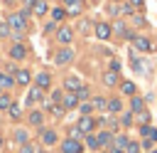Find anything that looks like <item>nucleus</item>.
Listing matches in <instances>:
<instances>
[{"label": "nucleus", "mask_w": 157, "mask_h": 153, "mask_svg": "<svg viewBox=\"0 0 157 153\" xmlns=\"http://www.w3.org/2000/svg\"><path fill=\"white\" fill-rule=\"evenodd\" d=\"M7 25H10V30H15V32H22V30L27 27V15H25V12H15V15H10Z\"/></svg>", "instance_id": "nucleus-1"}, {"label": "nucleus", "mask_w": 157, "mask_h": 153, "mask_svg": "<svg viewBox=\"0 0 157 153\" xmlns=\"http://www.w3.org/2000/svg\"><path fill=\"white\" fill-rule=\"evenodd\" d=\"M76 126H78V131H81V133H91V131L96 128V118H93V116H81Z\"/></svg>", "instance_id": "nucleus-2"}, {"label": "nucleus", "mask_w": 157, "mask_h": 153, "mask_svg": "<svg viewBox=\"0 0 157 153\" xmlns=\"http://www.w3.org/2000/svg\"><path fill=\"white\" fill-rule=\"evenodd\" d=\"M61 151H64V153H81V151H83V146H81V141L66 138V141L61 143Z\"/></svg>", "instance_id": "nucleus-3"}, {"label": "nucleus", "mask_w": 157, "mask_h": 153, "mask_svg": "<svg viewBox=\"0 0 157 153\" xmlns=\"http://www.w3.org/2000/svg\"><path fill=\"white\" fill-rule=\"evenodd\" d=\"M71 59H74V49H69V47L59 49V52H56V57H54V62H56V64H69Z\"/></svg>", "instance_id": "nucleus-4"}, {"label": "nucleus", "mask_w": 157, "mask_h": 153, "mask_svg": "<svg viewBox=\"0 0 157 153\" xmlns=\"http://www.w3.org/2000/svg\"><path fill=\"white\" fill-rule=\"evenodd\" d=\"M56 39H59L61 44H69V42L74 39V30H71V27H59V30H56Z\"/></svg>", "instance_id": "nucleus-5"}, {"label": "nucleus", "mask_w": 157, "mask_h": 153, "mask_svg": "<svg viewBox=\"0 0 157 153\" xmlns=\"http://www.w3.org/2000/svg\"><path fill=\"white\" fill-rule=\"evenodd\" d=\"M110 32H113V27H110L108 22H98V25H96V37H98V39H108Z\"/></svg>", "instance_id": "nucleus-6"}, {"label": "nucleus", "mask_w": 157, "mask_h": 153, "mask_svg": "<svg viewBox=\"0 0 157 153\" xmlns=\"http://www.w3.org/2000/svg\"><path fill=\"white\" fill-rule=\"evenodd\" d=\"M132 44H135L140 52H150V49H152V42H150L147 37H132Z\"/></svg>", "instance_id": "nucleus-7"}, {"label": "nucleus", "mask_w": 157, "mask_h": 153, "mask_svg": "<svg viewBox=\"0 0 157 153\" xmlns=\"http://www.w3.org/2000/svg\"><path fill=\"white\" fill-rule=\"evenodd\" d=\"M42 99H44V91H42L39 86H32L29 94H27V104H37V101H42Z\"/></svg>", "instance_id": "nucleus-8"}, {"label": "nucleus", "mask_w": 157, "mask_h": 153, "mask_svg": "<svg viewBox=\"0 0 157 153\" xmlns=\"http://www.w3.org/2000/svg\"><path fill=\"white\" fill-rule=\"evenodd\" d=\"M61 106H64V109H74V106H78V96L71 94V91L64 94V96H61Z\"/></svg>", "instance_id": "nucleus-9"}, {"label": "nucleus", "mask_w": 157, "mask_h": 153, "mask_svg": "<svg viewBox=\"0 0 157 153\" xmlns=\"http://www.w3.org/2000/svg\"><path fill=\"white\" fill-rule=\"evenodd\" d=\"M34 81H37V86H39V89H42V91H44V89H47V86H49V84H52V76H49V74H47V72H39V74H37V79H34Z\"/></svg>", "instance_id": "nucleus-10"}, {"label": "nucleus", "mask_w": 157, "mask_h": 153, "mask_svg": "<svg viewBox=\"0 0 157 153\" xmlns=\"http://www.w3.org/2000/svg\"><path fill=\"white\" fill-rule=\"evenodd\" d=\"M15 84L27 86V84H29V72H27V69H20V72L15 74Z\"/></svg>", "instance_id": "nucleus-11"}, {"label": "nucleus", "mask_w": 157, "mask_h": 153, "mask_svg": "<svg viewBox=\"0 0 157 153\" xmlns=\"http://www.w3.org/2000/svg\"><path fill=\"white\" fill-rule=\"evenodd\" d=\"M81 86H83V84L78 81V76H66V89H69L71 94H76V91H78Z\"/></svg>", "instance_id": "nucleus-12"}, {"label": "nucleus", "mask_w": 157, "mask_h": 153, "mask_svg": "<svg viewBox=\"0 0 157 153\" xmlns=\"http://www.w3.org/2000/svg\"><path fill=\"white\" fill-rule=\"evenodd\" d=\"M25 54H27V49H25L22 44H12V49H10V57H12V59H22Z\"/></svg>", "instance_id": "nucleus-13"}, {"label": "nucleus", "mask_w": 157, "mask_h": 153, "mask_svg": "<svg viewBox=\"0 0 157 153\" xmlns=\"http://www.w3.org/2000/svg\"><path fill=\"white\" fill-rule=\"evenodd\" d=\"M140 133H142L147 141H157V128H152V126H142Z\"/></svg>", "instance_id": "nucleus-14"}, {"label": "nucleus", "mask_w": 157, "mask_h": 153, "mask_svg": "<svg viewBox=\"0 0 157 153\" xmlns=\"http://www.w3.org/2000/svg\"><path fill=\"white\" fill-rule=\"evenodd\" d=\"M47 10H49V7H47V2H44V0H37V2H34V7H32V12H34L37 17H42Z\"/></svg>", "instance_id": "nucleus-15"}, {"label": "nucleus", "mask_w": 157, "mask_h": 153, "mask_svg": "<svg viewBox=\"0 0 157 153\" xmlns=\"http://www.w3.org/2000/svg\"><path fill=\"white\" fill-rule=\"evenodd\" d=\"M42 143H44V146L56 143V133H54V131H42Z\"/></svg>", "instance_id": "nucleus-16"}, {"label": "nucleus", "mask_w": 157, "mask_h": 153, "mask_svg": "<svg viewBox=\"0 0 157 153\" xmlns=\"http://www.w3.org/2000/svg\"><path fill=\"white\" fill-rule=\"evenodd\" d=\"M103 81H105L108 86H115V84H118V72H105V74H103Z\"/></svg>", "instance_id": "nucleus-17"}, {"label": "nucleus", "mask_w": 157, "mask_h": 153, "mask_svg": "<svg viewBox=\"0 0 157 153\" xmlns=\"http://www.w3.org/2000/svg\"><path fill=\"white\" fill-rule=\"evenodd\" d=\"M105 109H108V111H113V114H120V111H123V104H120V99H110Z\"/></svg>", "instance_id": "nucleus-18"}, {"label": "nucleus", "mask_w": 157, "mask_h": 153, "mask_svg": "<svg viewBox=\"0 0 157 153\" xmlns=\"http://www.w3.org/2000/svg\"><path fill=\"white\" fill-rule=\"evenodd\" d=\"M42 121H44V114L42 111H32L29 114V123L32 126H42Z\"/></svg>", "instance_id": "nucleus-19"}, {"label": "nucleus", "mask_w": 157, "mask_h": 153, "mask_svg": "<svg viewBox=\"0 0 157 153\" xmlns=\"http://www.w3.org/2000/svg\"><path fill=\"white\" fill-rule=\"evenodd\" d=\"M15 84V79L10 76V74H5V72H0V86H5V89H10Z\"/></svg>", "instance_id": "nucleus-20"}, {"label": "nucleus", "mask_w": 157, "mask_h": 153, "mask_svg": "<svg viewBox=\"0 0 157 153\" xmlns=\"http://www.w3.org/2000/svg\"><path fill=\"white\" fill-rule=\"evenodd\" d=\"M142 106H145V101L135 94V96H132V101H130V109H132V111H142Z\"/></svg>", "instance_id": "nucleus-21"}, {"label": "nucleus", "mask_w": 157, "mask_h": 153, "mask_svg": "<svg viewBox=\"0 0 157 153\" xmlns=\"http://www.w3.org/2000/svg\"><path fill=\"white\" fill-rule=\"evenodd\" d=\"M96 138H98V146H108V143H110V138H113V136H110V133H108V131H101V133H98V136H96Z\"/></svg>", "instance_id": "nucleus-22"}, {"label": "nucleus", "mask_w": 157, "mask_h": 153, "mask_svg": "<svg viewBox=\"0 0 157 153\" xmlns=\"http://www.w3.org/2000/svg\"><path fill=\"white\" fill-rule=\"evenodd\" d=\"M128 143H130V141H128V136H115V143H113V146L125 151V148H128Z\"/></svg>", "instance_id": "nucleus-23"}, {"label": "nucleus", "mask_w": 157, "mask_h": 153, "mask_svg": "<svg viewBox=\"0 0 157 153\" xmlns=\"http://www.w3.org/2000/svg\"><path fill=\"white\" fill-rule=\"evenodd\" d=\"M120 89H123V94L135 96V84H132V81H123V86H120Z\"/></svg>", "instance_id": "nucleus-24"}, {"label": "nucleus", "mask_w": 157, "mask_h": 153, "mask_svg": "<svg viewBox=\"0 0 157 153\" xmlns=\"http://www.w3.org/2000/svg\"><path fill=\"white\" fill-rule=\"evenodd\" d=\"M91 104H93V109H105V106H108V101H105L103 96H93Z\"/></svg>", "instance_id": "nucleus-25"}, {"label": "nucleus", "mask_w": 157, "mask_h": 153, "mask_svg": "<svg viewBox=\"0 0 157 153\" xmlns=\"http://www.w3.org/2000/svg\"><path fill=\"white\" fill-rule=\"evenodd\" d=\"M49 111H52V114H54V116H56V118H61V116H64V111H66V109H64V106H61V104H52V109H49Z\"/></svg>", "instance_id": "nucleus-26"}, {"label": "nucleus", "mask_w": 157, "mask_h": 153, "mask_svg": "<svg viewBox=\"0 0 157 153\" xmlns=\"http://www.w3.org/2000/svg\"><path fill=\"white\" fill-rule=\"evenodd\" d=\"M15 141H17V143H22V146H25V143H27V141H29V136H27V131H22V128H20V131H17V133H15Z\"/></svg>", "instance_id": "nucleus-27"}, {"label": "nucleus", "mask_w": 157, "mask_h": 153, "mask_svg": "<svg viewBox=\"0 0 157 153\" xmlns=\"http://www.w3.org/2000/svg\"><path fill=\"white\" fill-rule=\"evenodd\" d=\"M10 106H12L10 94H0V109H10Z\"/></svg>", "instance_id": "nucleus-28"}, {"label": "nucleus", "mask_w": 157, "mask_h": 153, "mask_svg": "<svg viewBox=\"0 0 157 153\" xmlns=\"http://www.w3.org/2000/svg\"><path fill=\"white\" fill-rule=\"evenodd\" d=\"M52 17L59 22V20H64V17H66V10H61V7H54V10H52Z\"/></svg>", "instance_id": "nucleus-29"}, {"label": "nucleus", "mask_w": 157, "mask_h": 153, "mask_svg": "<svg viewBox=\"0 0 157 153\" xmlns=\"http://www.w3.org/2000/svg\"><path fill=\"white\" fill-rule=\"evenodd\" d=\"M7 111H10V116H12V118H20V114H22V109H20V104H15V101H12V106H10Z\"/></svg>", "instance_id": "nucleus-30"}, {"label": "nucleus", "mask_w": 157, "mask_h": 153, "mask_svg": "<svg viewBox=\"0 0 157 153\" xmlns=\"http://www.w3.org/2000/svg\"><path fill=\"white\" fill-rule=\"evenodd\" d=\"M137 121H140V123H142V126H150V114H147V111H145V109H142V111H140V114H137Z\"/></svg>", "instance_id": "nucleus-31"}, {"label": "nucleus", "mask_w": 157, "mask_h": 153, "mask_svg": "<svg viewBox=\"0 0 157 153\" xmlns=\"http://www.w3.org/2000/svg\"><path fill=\"white\" fill-rule=\"evenodd\" d=\"M113 32H118L120 37H125V35H128V30H125V25H123V22H115V25H113Z\"/></svg>", "instance_id": "nucleus-32"}, {"label": "nucleus", "mask_w": 157, "mask_h": 153, "mask_svg": "<svg viewBox=\"0 0 157 153\" xmlns=\"http://www.w3.org/2000/svg\"><path fill=\"white\" fill-rule=\"evenodd\" d=\"M81 136H83V133L78 131V126H71V128H69V138H74V141H78Z\"/></svg>", "instance_id": "nucleus-33"}, {"label": "nucleus", "mask_w": 157, "mask_h": 153, "mask_svg": "<svg viewBox=\"0 0 157 153\" xmlns=\"http://www.w3.org/2000/svg\"><path fill=\"white\" fill-rule=\"evenodd\" d=\"M86 143H88V148H93V151H98V148H101V146H98V138H96V136H88V141H86Z\"/></svg>", "instance_id": "nucleus-34"}, {"label": "nucleus", "mask_w": 157, "mask_h": 153, "mask_svg": "<svg viewBox=\"0 0 157 153\" xmlns=\"http://www.w3.org/2000/svg\"><path fill=\"white\" fill-rule=\"evenodd\" d=\"M81 12V2L78 5H69V10H66V15H78Z\"/></svg>", "instance_id": "nucleus-35"}, {"label": "nucleus", "mask_w": 157, "mask_h": 153, "mask_svg": "<svg viewBox=\"0 0 157 153\" xmlns=\"http://www.w3.org/2000/svg\"><path fill=\"white\" fill-rule=\"evenodd\" d=\"M76 96H78V101H86V96H88V89H86V86H81V89L76 91Z\"/></svg>", "instance_id": "nucleus-36"}, {"label": "nucleus", "mask_w": 157, "mask_h": 153, "mask_svg": "<svg viewBox=\"0 0 157 153\" xmlns=\"http://www.w3.org/2000/svg\"><path fill=\"white\" fill-rule=\"evenodd\" d=\"M10 35V25L7 22H0V37H7Z\"/></svg>", "instance_id": "nucleus-37"}, {"label": "nucleus", "mask_w": 157, "mask_h": 153, "mask_svg": "<svg viewBox=\"0 0 157 153\" xmlns=\"http://www.w3.org/2000/svg\"><path fill=\"white\" fill-rule=\"evenodd\" d=\"M91 109H93V104H88V101H83V104H81V111H83V116H88V111H91Z\"/></svg>", "instance_id": "nucleus-38"}, {"label": "nucleus", "mask_w": 157, "mask_h": 153, "mask_svg": "<svg viewBox=\"0 0 157 153\" xmlns=\"http://www.w3.org/2000/svg\"><path fill=\"white\" fill-rule=\"evenodd\" d=\"M120 121H123L125 126H130V123H132V114H123V118H120Z\"/></svg>", "instance_id": "nucleus-39"}, {"label": "nucleus", "mask_w": 157, "mask_h": 153, "mask_svg": "<svg viewBox=\"0 0 157 153\" xmlns=\"http://www.w3.org/2000/svg\"><path fill=\"white\" fill-rule=\"evenodd\" d=\"M128 153H140V146L137 143H128Z\"/></svg>", "instance_id": "nucleus-40"}, {"label": "nucleus", "mask_w": 157, "mask_h": 153, "mask_svg": "<svg viewBox=\"0 0 157 153\" xmlns=\"http://www.w3.org/2000/svg\"><path fill=\"white\" fill-rule=\"evenodd\" d=\"M20 153H34V148H32V146H27V143H25V146H22V148H20Z\"/></svg>", "instance_id": "nucleus-41"}, {"label": "nucleus", "mask_w": 157, "mask_h": 153, "mask_svg": "<svg viewBox=\"0 0 157 153\" xmlns=\"http://www.w3.org/2000/svg\"><path fill=\"white\" fill-rule=\"evenodd\" d=\"M128 2H130V7H142L145 0H128Z\"/></svg>", "instance_id": "nucleus-42"}, {"label": "nucleus", "mask_w": 157, "mask_h": 153, "mask_svg": "<svg viewBox=\"0 0 157 153\" xmlns=\"http://www.w3.org/2000/svg\"><path fill=\"white\" fill-rule=\"evenodd\" d=\"M110 72H120V62H110Z\"/></svg>", "instance_id": "nucleus-43"}, {"label": "nucleus", "mask_w": 157, "mask_h": 153, "mask_svg": "<svg viewBox=\"0 0 157 153\" xmlns=\"http://www.w3.org/2000/svg\"><path fill=\"white\" fill-rule=\"evenodd\" d=\"M64 2H66V5H78L81 0H64Z\"/></svg>", "instance_id": "nucleus-44"}, {"label": "nucleus", "mask_w": 157, "mask_h": 153, "mask_svg": "<svg viewBox=\"0 0 157 153\" xmlns=\"http://www.w3.org/2000/svg\"><path fill=\"white\" fill-rule=\"evenodd\" d=\"M110 153H125V151H123V148H115V146H113V151H110Z\"/></svg>", "instance_id": "nucleus-45"}, {"label": "nucleus", "mask_w": 157, "mask_h": 153, "mask_svg": "<svg viewBox=\"0 0 157 153\" xmlns=\"http://www.w3.org/2000/svg\"><path fill=\"white\" fill-rule=\"evenodd\" d=\"M5 2H15V0H5Z\"/></svg>", "instance_id": "nucleus-46"}, {"label": "nucleus", "mask_w": 157, "mask_h": 153, "mask_svg": "<svg viewBox=\"0 0 157 153\" xmlns=\"http://www.w3.org/2000/svg\"><path fill=\"white\" fill-rule=\"evenodd\" d=\"M34 153H44V151H34Z\"/></svg>", "instance_id": "nucleus-47"}, {"label": "nucleus", "mask_w": 157, "mask_h": 153, "mask_svg": "<svg viewBox=\"0 0 157 153\" xmlns=\"http://www.w3.org/2000/svg\"><path fill=\"white\" fill-rule=\"evenodd\" d=\"M150 153H157V151H150Z\"/></svg>", "instance_id": "nucleus-48"}, {"label": "nucleus", "mask_w": 157, "mask_h": 153, "mask_svg": "<svg viewBox=\"0 0 157 153\" xmlns=\"http://www.w3.org/2000/svg\"><path fill=\"white\" fill-rule=\"evenodd\" d=\"M93 2H98V0H93Z\"/></svg>", "instance_id": "nucleus-49"}, {"label": "nucleus", "mask_w": 157, "mask_h": 153, "mask_svg": "<svg viewBox=\"0 0 157 153\" xmlns=\"http://www.w3.org/2000/svg\"><path fill=\"white\" fill-rule=\"evenodd\" d=\"M0 89H2V86H0Z\"/></svg>", "instance_id": "nucleus-50"}, {"label": "nucleus", "mask_w": 157, "mask_h": 153, "mask_svg": "<svg viewBox=\"0 0 157 153\" xmlns=\"http://www.w3.org/2000/svg\"><path fill=\"white\" fill-rule=\"evenodd\" d=\"M115 2H118V0H115Z\"/></svg>", "instance_id": "nucleus-51"}]
</instances>
